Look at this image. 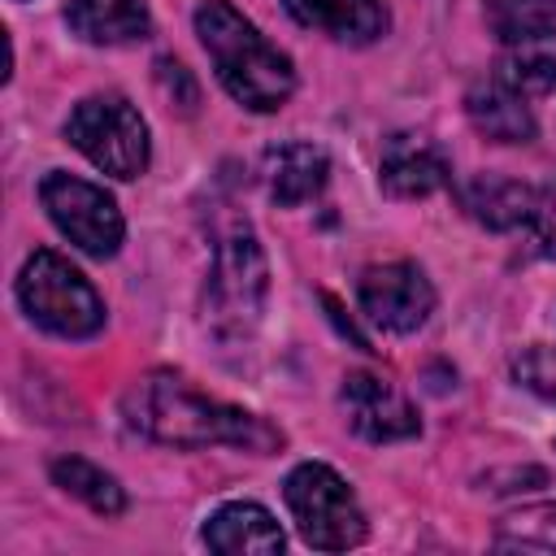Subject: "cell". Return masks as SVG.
<instances>
[{"label":"cell","mask_w":556,"mask_h":556,"mask_svg":"<svg viewBox=\"0 0 556 556\" xmlns=\"http://www.w3.org/2000/svg\"><path fill=\"white\" fill-rule=\"evenodd\" d=\"M122 413L139 434L169 447H239L256 456L282 447V434L265 417L213 400L169 369H152L135 378L130 391L122 395Z\"/></svg>","instance_id":"obj_1"},{"label":"cell","mask_w":556,"mask_h":556,"mask_svg":"<svg viewBox=\"0 0 556 556\" xmlns=\"http://www.w3.org/2000/svg\"><path fill=\"white\" fill-rule=\"evenodd\" d=\"M195 35L208 48L222 87L256 113H274L287 104L295 91V70L291 56L278 52L235 4L226 0H204L195 9Z\"/></svg>","instance_id":"obj_2"},{"label":"cell","mask_w":556,"mask_h":556,"mask_svg":"<svg viewBox=\"0 0 556 556\" xmlns=\"http://www.w3.org/2000/svg\"><path fill=\"white\" fill-rule=\"evenodd\" d=\"M265 291H269V265L265 252L252 235L248 222H230L217 235L213 248V265H208V282H204V330L217 343H239L256 330L261 313H265Z\"/></svg>","instance_id":"obj_3"},{"label":"cell","mask_w":556,"mask_h":556,"mask_svg":"<svg viewBox=\"0 0 556 556\" xmlns=\"http://www.w3.org/2000/svg\"><path fill=\"white\" fill-rule=\"evenodd\" d=\"M17 300L35 326L61 339H91L104 326L100 291L56 252L39 248L17 274Z\"/></svg>","instance_id":"obj_4"},{"label":"cell","mask_w":556,"mask_h":556,"mask_svg":"<svg viewBox=\"0 0 556 556\" xmlns=\"http://www.w3.org/2000/svg\"><path fill=\"white\" fill-rule=\"evenodd\" d=\"M282 500L295 517V530L317 552H348L365 543V513L352 486L321 460H304L287 473Z\"/></svg>","instance_id":"obj_5"},{"label":"cell","mask_w":556,"mask_h":556,"mask_svg":"<svg viewBox=\"0 0 556 556\" xmlns=\"http://www.w3.org/2000/svg\"><path fill=\"white\" fill-rule=\"evenodd\" d=\"M65 139L104 174L113 178H139L148 169L152 143L148 122L126 96H87L65 117Z\"/></svg>","instance_id":"obj_6"},{"label":"cell","mask_w":556,"mask_h":556,"mask_svg":"<svg viewBox=\"0 0 556 556\" xmlns=\"http://www.w3.org/2000/svg\"><path fill=\"white\" fill-rule=\"evenodd\" d=\"M39 204L48 208L52 226L74 243L83 248L87 256H113L122 248V235H126V222L113 204V195L87 178H74V174H61L52 169L43 182H39Z\"/></svg>","instance_id":"obj_7"},{"label":"cell","mask_w":556,"mask_h":556,"mask_svg":"<svg viewBox=\"0 0 556 556\" xmlns=\"http://www.w3.org/2000/svg\"><path fill=\"white\" fill-rule=\"evenodd\" d=\"M356 300L365 308V317L391 334H413L417 326H426V317L434 313V287L430 278L413 265V261H387V265H369L361 274Z\"/></svg>","instance_id":"obj_8"},{"label":"cell","mask_w":556,"mask_h":556,"mask_svg":"<svg viewBox=\"0 0 556 556\" xmlns=\"http://www.w3.org/2000/svg\"><path fill=\"white\" fill-rule=\"evenodd\" d=\"M343 413H348L352 430L369 443H395V439H413L421 430L413 404L378 374L343 378Z\"/></svg>","instance_id":"obj_9"},{"label":"cell","mask_w":556,"mask_h":556,"mask_svg":"<svg viewBox=\"0 0 556 556\" xmlns=\"http://www.w3.org/2000/svg\"><path fill=\"white\" fill-rule=\"evenodd\" d=\"M378 182H382L387 195L421 200V195H430V191H439V187L452 182V165H447L443 148H439L430 135L395 130V135L382 143Z\"/></svg>","instance_id":"obj_10"},{"label":"cell","mask_w":556,"mask_h":556,"mask_svg":"<svg viewBox=\"0 0 556 556\" xmlns=\"http://www.w3.org/2000/svg\"><path fill=\"white\" fill-rule=\"evenodd\" d=\"M261 178H265V191L274 204L295 208V204L321 195V187L330 178V156L317 143H300V139L274 143L261 156Z\"/></svg>","instance_id":"obj_11"},{"label":"cell","mask_w":556,"mask_h":556,"mask_svg":"<svg viewBox=\"0 0 556 556\" xmlns=\"http://www.w3.org/2000/svg\"><path fill=\"white\" fill-rule=\"evenodd\" d=\"M65 26L96 48H122L152 35V17L143 0H70Z\"/></svg>","instance_id":"obj_12"},{"label":"cell","mask_w":556,"mask_h":556,"mask_svg":"<svg viewBox=\"0 0 556 556\" xmlns=\"http://www.w3.org/2000/svg\"><path fill=\"white\" fill-rule=\"evenodd\" d=\"M282 4L300 26L321 30L339 43H374L387 30V9L378 0H282Z\"/></svg>","instance_id":"obj_13"},{"label":"cell","mask_w":556,"mask_h":556,"mask_svg":"<svg viewBox=\"0 0 556 556\" xmlns=\"http://www.w3.org/2000/svg\"><path fill=\"white\" fill-rule=\"evenodd\" d=\"M204 543L213 552H226V556H248V552H282V530L278 521L252 504V500H235V504H222L208 521H204Z\"/></svg>","instance_id":"obj_14"},{"label":"cell","mask_w":556,"mask_h":556,"mask_svg":"<svg viewBox=\"0 0 556 556\" xmlns=\"http://www.w3.org/2000/svg\"><path fill=\"white\" fill-rule=\"evenodd\" d=\"M465 109H469V122L495 139V143H526L534 139V113L526 104L521 91H513L508 83L500 78H486L478 83L469 96H465Z\"/></svg>","instance_id":"obj_15"},{"label":"cell","mask_w":556,"mask_h":556,"mask_svg":"<svg viewBox=\"0 0 556 556\" xmlns=\"http://www.w3.org/2000/svg\"><path fill=\"white\" fill-rule=\"evenodd\" d=\"M539 200V187L513 182V178H495V174H478L460 187V204L473 222H482L486 230H517L530 222Z\"/></svg>","instance_id":"obj_16"},{"label":"cell","mask_w":556,"mask_h":556,"mask_svg":"<svg viewBox=\"0 0 556 556\" xmlns=\"http://www.w3.org/2000/svg\"><path fill=\"white\" fill-rule=\"evenodd\" d=\"M48 473H52V482H56L65 495L83 500V504H87L91 513H100V517H117V513L126 508V491L117 486V478L104 473L100 465L83 460V456H56Z\"/></svg>","instance_id":"obj_17"},{"label":"cell","mask_w":556,"mask_h":556,"mask_svg":"<svg viewBox=\"0 0 556 556\" xmlns=\"http://www.w3.org/2000/svg\"><path fill=\"white\" fill-rule=\"evenodd\" d=\"M495 78L508 83L521 96H547V91H556V35L508 43V52L500 56Z\"/></svg>","instance_id":"obj_18"},{"label":"cell","mask_w":556,"mask_h":556,"mask_svg":"<svg viewBox=\"0 0 556 556\" xmlns=\"http://www.w3.org/2000/svg\"><path fill=\"white\" fill-rule=\"evenodd\" d=\"M486 22L504 43L556 35V0H491Z\"/></svg>","instance_id":"obj_19"},{"label":"cell","mask_w":556,"mask_h":556,"mask_svg":"<svg viewBox=\"0 0 556 556\" xmlns=\"http://www.w3.org/2000/svg\"><path fill=\"white\" fill-rule=\"evenodd\" d=\"M495 543H500V547H539V552H556V504H539V508H521V513L504 517Z\"/></svg>","instance_id":"obj_20"},{"label":"cell","mask_w":556,"mask_h":556,"mask_svg":"<svg viewBox=\"0 0 556 556\" xmlns=\"http://www.w3.org/2000/svg\"><path fill=\"white\" fill-rule=\"evenodd\" d=\"M513 374L539 391L543 400H556V352L552 348H526L517 361H513Z\"/></svg>","instance_id":"obj_21"},{"label":"cell","mask_w":556,"mask_h":556,"mask_svg":"<svg viewBox=\"0 0 556 556\" xmlns=\"http://www.w3.org/2000/svg\"><path fill=\"white\" fill-rule=\"evenodd\" d=\"M526 235H530V248L539 256H556V187H543L539 191L534 213L526 222Z\"/></svg>","instance_id":"obj_22"},{"label":"cell","mask_w":556,"mask_h":556,"mask_svg":"<svg viewBox=\"0 0 556 556\" xmlns=\"http://www.w3.org/2000/svg\"><path fill=\"white\" fill-rule=\"evenodd\" d=\"M156 83H161V91L178 104V109H195V100H200V91H195V83H191V74H187V65H178V61H156Z\"/></svg>","instance_id":"obj_23"}]
</instances>
